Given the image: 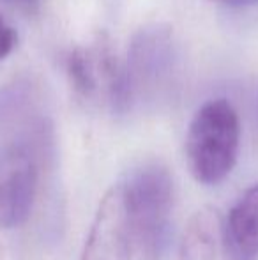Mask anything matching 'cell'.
<instances>
[{
    "mask_svg": "<svg viewBox=\"0 0 258 260\" xmlns=\"http://www.w3.org/2000/svg\"><path fill=\"white\" fill-rule=\"evenodd\" d=\"M18 45V30L9 23L6 14L0 13V62L6 60Z\"/></svg>",
    "mask_w": 258,
    "mask_h": 260,
    "instance_id": "obj_8",
    "label": "cell"
},
{
    "mask_svg": "<svg viewBox=\"0 0 258 260\" xmlns=\"http://www.w3.org/2000/svg\"><path fill=\"white\" fill-rule=\"evenodd\" d=\"M133 253L124 195L119 182L101 199L80 260H131Z\"/></svg>",
    "mask_w": 258,
    "mask_h": 260,
    "instance_id": "obj_5",
    "label": "cell"
},
{
    "mask_svg": "<svg viewBox=\"0 0 258 260\" xmlns=\"http://www.w3.org/2000/svg\"><path fill=\"white\" fill-rule=\"evenodd\" d=\"M177 46L173 32L165 23H151L138 28L128 48L124 68L134 105L154 100L177 73Z\"/></svg>",
    "mask_w": 258,
    "mask_h": 260,
    "instance_id": "obj_4",
    "label": "cell"
},
{
    "mask_svg": "<svg viewBox=\"0 0 258 260\" xmlns=\"http://www.w3.org/2000/svg\"><path fill=\"white\" fill-rule=\"evenodd\" d=\"M43 0H0V13H18L32 16L39 11Z\"/></svg>",
    "mask_w": 258,
    "mask_h": 260,
    "instance_id": "obj_9",
    "label": "cell"
},
{
    "mask_svg": "<svg viewBox=\"0 0 258 260\" xmlns=\"http://www.w3.org/2000/svg\"><path fill=\"white\" fill-rule=\"evenodd\" d=\"M179 260H237L228 246L217 209L207 206L191 216L180 239Z\"/></svg>",
    "mask_w": 258,
    "mask_h": 260,
    "instance_id": "obj_6",
    "label": "cell"
},
{
    "mask_svg": "<svg viewBox=\"0 0 258 260\" xmlns=\"http://www.w3.org/2000/svg\"><path fill=\"white\" fill-rule=\"evenodd\" d=\"M216 2L227 4V6H246V4L256 2V0H216Z\"/></svg>",
    "mask_w": 258,
    "mask_h": 260,
    "instance_id": "obj_10",
    "label": "cell"
},
{
    "mask_svg": "<svg viewBox=\"0 0 258 260\" xmlns=\"http://www.w3.org/2000/svg\"><path fill=\"white\" fill-rule=\"evenodd\" d=\"M57 152L55 124L28 80L0 87V229L25 225Z\"/></svg>",
    "mask_w": 258,
    "mask_h": 260,
    "instance_id": "obj_1",
    "label": "cell"
},
{
    "mask_svg": "<svg viewBox=\"0 0 258 260\" xmlns=\"http://www.w3.org/2000/svg\"><path fill=\"white\" fill-rule=\"evenodd\" d=\"M256 113H258V101H256Z\"/></svg>",
    "mask_w": 258,
    "mask_h": 260,
    "instance_id": "obj_11",
    "label": "cell"
},
{
    "mask_svg": "<svg viewBox=\"0 0 258 260\" xmlns=\"http://www.w3.org/2000/svg\"><path fill=\"white\" fill-rule=\"evenodd\" d=\"M223 223L237 260H258V182L241 193Z\"/></svg>",
    "mask_w": 258,
    "mask_h": 260,
    "instance_id": "obj_7",
    "label": "cell"
},
{
    "mask_svg": "<svg viewBox=\"0 0 258 260\" xmlns=\"http://www.w3.org/2000/svg\"><path fill=\"white\" fill-rule=\"evenodd\" d=\"M239 147L241 120L230 101L217 98L196 110L186 133V161L196 182H223L237 163Z\"/></svg>",
    "mask_w": 258,
    "mask_h": 260,
    "instance_id": "obj_3",
    "label": "cell"
},
{
    "mask_svg": "<svg viewBox=\"0 0 258 260\" xmlns=\"http://www.w3.org/2000/svg\"><path fill=\"white\" fill-rule=\"evenodd\" d=\"M138 260H165L172 241L173 181L158 159L136 165L121 182Z\"/></svg>",
    "mask_w": 258,
    "mask_h": 260,
    "instance_id": "obj_2",
    "label": "cell"
}]
</instances>
